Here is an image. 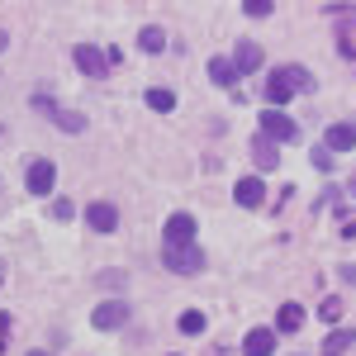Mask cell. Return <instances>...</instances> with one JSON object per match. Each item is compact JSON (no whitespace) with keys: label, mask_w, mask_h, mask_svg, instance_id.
<instances>
[{"label":"cell","mask_w":356,"mask_h":356,"mask_svg":"<svg viewBox=\"0 0 356 356\" xmlns=\"http://www.w3.org/2000/svg\"><path fill=\"white\" fill-rule=\"evenodd\" d=\"M342 280H347V285H356V261H352V266H342Z\"/></svg>","instance_id":"cell-29"},{"label":"cell","mask_w":356,"mask_h":356,"mask_svg":"<svg viewBox=\"0 0 356 356\" xmlns=\"http://www.w3.org/2000/svg\"><path fill=\"white\" fill-rule=\"evenodd\" d=\"M147 110L171 114V110H176V90H166V86H152V90H147Z\"/></svg>","instance_id":"cell-18"},{"label":"cell","mask_w":356,"mask_h":356,"mask_svg":"<svg viewBox=\"0 0 356 356\" xmlns=\"http://www.w3.org/2000/svg\"><path fill=\"white\" fill-rule=\"evenodd\" d=\"M129 318H134L129 300H100L95 309H90V328H100V332H119Z\"/></svg>","instance_id":"cell-2"},{"label":"cell","mask_w":356,"mask_h":356,"mask_svg":"<svg viewBox=\"0 0 356 356\" xmlns=\"http://www.w3.org/2000/svg\"><path fill=\"white\" fill-rule=\"evenodd\" d=\"M261 138H271L275 147H280V143H295V138H300V124L285 110H261Z\"/></svg>","instance_id":"cell-4"},{"label":"cell","mask_w":356,"mask_h":356,"mask_svg":"<svg viewBox=\"0 0 356 356\" xmlns=\"http://www.w3.org/2000/svg\"><path fill=\"white\" fill-rule=\"evenodd\" d=\"M195 233H200L195 214H171L162 228V247H195Z\"/></svg>","instance_id":"cell-5"},{"label":"cell","mask_w":356,"mask_h":356,"mask_svg":"<svg viewBox=\"0 0 356 356\" xmlns=\"http://www.w3.org/2000/svg\"><path fill=\"white\" fill-rule=\"evenodd\" d=\"M100 285H110V290H124V275H119V271H105V275H100Z\"/></svg>","instance_id":"cell-27"},{"label":"cell","mask_w":356,"mask_h":356,"mask_svg":"<svg viewBox=\"0 0 356 356\" xmlns=\"http://www.w3.org/2000/svg\"><path fill=\"white\" fill-rule=\"evenodd\" d=\"M337 233H342L347 243H356V219H342V228H337Z\"/></svg>","instance_id":"cell-28"},{"label":"cell","mask_w":356,"mask_h":356,"mask_svg":"<svg viewBox=\"0 0 356 356\" xmlns=\"http://www.w3.org/2000/svg\"><path fill=\"white\" fill-rule=\"evenodd\" d=\"M5 48H10V33H5V29H0V53H5Z\"/></svg>","instance_id":"cell-31"},{"label":"cell","mask_w":356,"mask_h":356,"mask_svg":"<svg viewBox=\"0 0 356 356\" xmlns=\"http://www.w3.org/2000/svg\"><path fill=\"white\" fill-rule=\"evenodd\" d=\"M0 134H5V129H0Z\"/></svg>","instance_id":"cell-34"},{"label":"cell","mask_w":356,"mask_h":356,"mask_svg":"<svg viewBox=\"0 0 356 356\" xmlns=\"http://www.w3.org/2000/svg\"><path fill=\"white\" fill-rule=\"evenodd\" d=\"M86 223H90V233H114L119 228V209L110 200H90L86 204Z\"/></svg>","instance_id":"cell-8"},{"label":"cell","mask_w":356,"mask_h":356,"mask_svg":"<svg viewBox=\"0 0 356 356\" xmlns=\"http://www.w3.org/2000/svg\"><path fill=\"white\" fill-rule=\"evenodd\" d=\"M347 195H356V171H352V181H347Z\"/></svg>","instance_id":"cell-32"},{"label":"cell","mask_w":356,"mask_h":356,"mask_svg":"<svg viewBox=\"0 0 356 356\" xmlns=\"http://www.w3.org/2000/svg\"><path fill=\"white\" fill-rule=\"evenodd\" d=\"M72 214H76V209H72V200H53V219H72Z\"/></svg>","instance_id":"cell-25"},{"label":"cell","mask_w":356,"mask_h":356,"mask_svg":"<svg viewBox=\"0 0 356 356\" xmlns=\"http://www.w3.org/2000/svg\"><path fill=\"white\" fill-rule=\"evenodd\" d=\"M233 67H238V76H247V72H257V67H261V43H252V38H243V43L233 48Z\"/></svg>","instance_id":"cell-13"},{"label":"cell","mask_w":356,"mask_h":356,"mask_svg":"<svg viewBox=\"0 0 356 356\" xmlns=\"http://www.w3.org/2000/svg\"><path fill=\"white\" fill-rule=\"evenodd\" d=\"M323 147H328V152H352L356 147V124H328Z\"/></svg>","instance_id":"cell-12"},{"label":"cell","mask_w":356,"mask_h":356,"mask_svg":"<svg viewBox=\"0 0 356 356\" xmlns=\"http://www.w3.org/2000/svg\"><path fill=\"white\" fill-rule=\"evenodd\" d=\"M352 342H356V328H332L328 342H323V356H342Z\"/></svg>","instance_id":"cell-17"},{"label":"cell","mask_w":356,"mask_h":356,"mask_svg":"<svg viewBox=\"0 0 356 356\" xmlns=\"http://www.w3.org/2000/svg\"><path fill=\"white\" fill-rule=\"evenodd\" d=\"M176 328L186 332V337H200V332L209 328V318H204V314H200V309H186V314H181V318H176Z\"/></svg>","instance_id":"cell-19"},{"label":"cell","mask_w":356,"mask_h":356,"mask_svg":"<svg viewBox=\"0 0 356 356\" xmlns=\"http://www.w3.org/2000/svg\"><path fill=\"white\" fill-rule=\"evenodd\" d=\"M5 328H10V318H0V352H5Z\"/></svg>","instance_id":"cell-30"},{"label":"cell","mask_w":356,"mask_h":356,"mask_svg":"<svg viewBox=\"0 0 356 356\" xmlns=\"http://www.w3.org/2000/svg\"><path fill=\"white\" fill-rule=\"evenodd\" d=\"M72 57H76V67H81L90 81H105V76H110V57L100 53L95 43H76V48H72Z\"/></svg>","instance_id":"cell-6"},{"label":"cell","mask_w":356,"mask_h":356,"mask_svg":"<svg viewBox=\"0 0 356 356\" xmlns=\"http://www.w3.org/2000/svg\"><path fill=\"white\" fill-rule=\"evenodd\" d=\"M29 105H33L38 114H48L62 134H86V114L81 110H62V105L53 100V90H48V86H43V90H33V95H29Z\"/></svg>","instance_id":"cell-1"},{"label":"cell","mask_w":356,"mask_h":356,"mask_svg":"<svg viewBox=\"0 0 356 356\" xmlns=\"http://www.w3.org/2000/svg\"><path fill=\"white\" fill-rule=\"evenodd\" d=\"M138 48H143V53H162V48H166V29L147 24L143 33H138Z\"/></svg>","instance_id":"cell-21"},{"label":"cell","mask_w":356,"mask_h":356,"mask_svg":"<svg viewBox=\"0 0 356 356\" xmlns=\"http://www.w3.org/2000/svg\"><path fill=\"white\" fill-rule=\"evenodd\" d=\"M209 81L214 86H238V67L228 57H209Z\"/></svg>","instance_id":"cell-16"},{"label":"cell","mask_w":356,"mask_h":356,"mask_svg":"<svg viewBox=\"0 0 356 356\" xmlns=\"http://www.w3.org/2000/svg\"><path fill=\"white\" fill-rule=\"evenodd\" d=\"M314 166H318V171H332V152L328 147H314Z\"/></svg>","instance_id":"cell-26"},{"label":"cell","mask_w":356,"mask_h":356,"mask_svg":"<svg viewBox=\"0 0 356 356\" xmlns=\"http://www.w3.org/2000/svg\"><path fill=\"white\" fill-rule=\"evenodd\" d=\"M24 186H29V195H53V186H57V166L48 162V157L29 162V171H24Z\"/></svg>","instance_id":"cell-7"},{"label":"cell","mask_w":356,"mask_h":356,"mask_svg":"<svg viewBox=\"0 0 356 356\" xmlns=\"http://www.w3.org/2000/svg\"><path fill=\"white\" fill-rule=\"evenodd\" d=\"M275 76L290 86V95H309V90H314V72H309V67H295V62H290V67H275Z\"/></svg>","instance_id":"cell-11"},{"label":"cell","mask_w":356,"mask_h":356,"mask_svg":"<svg viewBox=\"0 0 356 356\" xmlns=\"http://www.w3.org/2000/svg\"><path fill=\"white\" fill-rule=\"evenodd\" d=\"M252 162L261 166V171H275V166H280V147H275L271 138H252Z\"/></svg>","instance_id":"cell-14"},{"label":"cell","mask_w":356,"mask_h":356,"mask_svg":"<svg viewBox=\"0 0 356 356\" xmlns=\"http://www.w3.org/2000/svg\"><path fill=\"white\" fill-rule=\"evenodd\" d=\"M233 200H238L243 209H261V204H266V181H257V176H243V181L233 186Z\"/></svg>","instance_id":"cell-9"},{"label":"cell","mask_w":356,"mask_h":356,"mask_svg":"<svg viewBox=\"0 0 356 356\" xmlns=\"http://www.w3.org/2000/svg\"><path fill=\"white\" fill-rule=\"evenodd\" d=\"M318 314H323L328 323H337V318H342V300H323V309H318Z\"/></svg>","instance_id":"cell-24"},{"label":"cell","mask_w":356,"mask_h":356,"mask_svg":"<svg viewBox=\"0 0 356 356\" xmlns=\"http://www.w3.org/2000/svg\"><path fill=\"white\" fill-rule=\"evenodd\" d=\"M29 356H53V352H29Z\"/></svg>","instance_id":"cell-33"},{"label":"cell","mask_w":356,"mask_h":356,"mask_svg":"<svg viewBox=\"0 0 356 356\" xmlns=\"http://www.w3.org/2000/svg\"><path fill=\"white\" fill-rule=\"evenodd\" d=\"M337 53L356 62V19H347V24L337 29Z\"/></svg>","instance_id":"cell-22"},{"label":"cell","mask_w":356,"mask_h":356,"mask_svg":"<svg viewBox=\"0 0 356 356\" xmlns=\"http://www.w3.org/2000/svg\"><path fill=\"white\" fill-rule=\"evenodd\" d=\"M271 10H275L271 0H243V15H247V19H266Z\"/></svg>","instance_id":"cell-23"},{"label":"cell","mask_w":356,"mask_h":356,"mask_svg":"<svg viewBox=\"0 0 356 356\" xmlns=\"http://www.w3.org/2000/svg\"><path fill=\"white\" fill-rule=\"evenodd\" d=\"M285 100H290V86H285V81L271 72V76H266V110H280Z\"/></svg>","instance_id":"cell-20"},{"label":"cell","mask_w":356,"mask_h":356,"mask_svg":"<svg viewBox=\"0 0 356 356\" xmlns=\"http://www.w3.org/2000/svg\"><path fill=\"white\" fill-rule=\"evenodd\" d=\"M304 328V309L300 304H280L275 309V332H300Z\"/></svg>","instance_id":"cell-15"},{"label":"cell","mask_w":356,"mask_h":356,"mask_svg":"<svg viewBox=\"0 0 356 356\" xmlns=\"http://www.w3.org/2000/svg\"><path fill=\"white\" fill-rule=\"evenodd\" d=\"M162 266L176 275H200L204 271V252L200 247H162Z\"/></svg>","instance_id":"cell-3"},{"label":"cell","mask_w":356,"mask_h":356,"mask_svg":"<svg viewBox=\"0 0 356 356\" xmlns=\"http://www.w3.org/2000/svg\"><path fill=\"white\" fill-rule=\"evenodd\" d=\"M275 328H252L243 337V356H275Z\"/></svg>","instance_id":"cell-10"}]
</instances>
